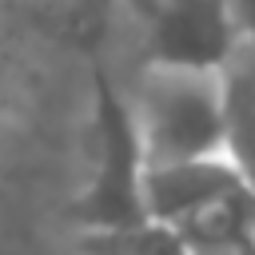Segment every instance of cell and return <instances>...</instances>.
I'll return each mask as SVG.
<instances>
[{"mask_svg": "<svg viewBox=\"0 0 255 255\" xmlns=\"http://www.w3.org/2000/svg\"><path fill=\"white\" fill-rule=\"evenodd\" d=\"M147 167L227 155V80L223 72L147 68L128 96Z\"/></svg>", "mask_w": 255, "mask_h": 255, "instance_id": "cell-1", "label": "cell"}, {"mask_svg": "<svg viewBox=\"0 0 255 255\" xmlns=\"http://www.w3.org/2000/svg\"><path fill=\"white\" fill-rule=\"evenodd\" d=\"M143 147L128 96L100 72L96 76V167L76 199V223L88 235H116L147 219L143 211Z\"/></svg>", "mask_w": 255, "mask_h": 255, "instance_id": "cell-2", "label": "cell"}, {"mask_svg": "<svg viewBox=\"0 0 255 255\" xmlns=\"http://www.w3.org/2000/svg\"><path fill=\"white\" fill-rule=\"evenodd\" d=\"M147 68L227 72L243 52L227 0H143Z\"/></svg>", "mask_w": 255, "mask_h": 255, "instance_id": "cell-3", "label": "cell"}, {"mask_svg": "<svg viewBox=\"0 0 255 255\" xmlns=\"http://www.w3.org/2000/svg\"><path fill=\"white\" fill-rule=\"evenodd\" d=\"M247 175L231 155L183 159V163H155L143 171V211L155 223L183 227L207 207L247 191Z\"/></svg>", "mask_w": 255, "mask_h": 255, "instance_id": "cell-4", "label": "cell"}, {"mask_svg": "<svg viewBox=\"0 0 255 255\" xmlns=\"http://www.w3.org/2000/svg\"><path fill=\"white\" fill-rule=\"evenodd\" d=\"M223 80H227V155L239 163V171L255 191V52L243 48L223 72Z\"/></svg>", "mask_w": 255, "mask_h": 255, "instance_id": "cell-5", "label": "cell"}, {"mask_svg": "<svg viewBox=\"0 0 255 255\" xmlns=\"http://www.w3.org/2000/svg\"><path fill=\"white\" fill-rule=\"evenodd\" d=\"M100 239H104L100 255H187V243L179 239V231L155 219H143L128 231L100 235Z\"/></svg>", "mask_w": 255, "mask_h": 255, "instance_id": "cell-6", "label": "cell"}, {"mask_svg": "<svg viewBox=\"0 0 255 255\" xmlns=\"http://www.w3.org/2000/svg\"><path fill=\"white\" fill-rule=\"evenodd\" d=\"M231 4V16L239 24V36H243V48L255 52V0H227Z\"/></svg>", "mask_w": 255, "mask_h": 255, "instance_id": "cell-7", "label": "cell"}, {"mask_svg": "<svg viewBox=\"0 0 255 255\" xmlns=\"http://www.w3.org/2000/svg\"><path fill=\"white\" fill-rule=\"evenodd\" d=\"M191 255H255V247H231V251H191Z\"/></svg>", "mask_w": 255, "mask_h": 255, "instance_id": "cell-8", "label": "cell"}]
</instances>
